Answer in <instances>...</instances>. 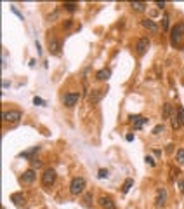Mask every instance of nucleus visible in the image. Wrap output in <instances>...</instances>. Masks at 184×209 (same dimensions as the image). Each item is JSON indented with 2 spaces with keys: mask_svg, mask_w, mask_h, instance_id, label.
Returning a JSON list of instances; mask_svg holds the SVG:
<instances>
[{
  "mask_svg": "<svg viewBox=\"0 0 184 209\" xmlns=\"http://www.w3.org/2000/svg\"><path fill=\"white\" fill-rule=\"evenodd\" d=\"M85 186H87L85 178L75 176L71 180V183H70V194L71 195H82V194H85Z\"/></svg>",
  "mask_w": 184,
  "mask_h": 209,
  "instance_id": "obj_1",
  "label": "nucleus"
},
{
  "mask_svg": "<svg viewBox=\"0 0 184 209\" xmlns=\"http://www.w3.org/2000/svg\"><path fill=\"white\" fill-rule=\"evenodd\" d=\"M182 37H184V23H177L170 30V42H172V46H179V42H181Z\"/></svg>",
  "mask_w": 184,
  "mask_h": 209,
  "instance_id": "obj_2",
  "label": "nucleus"
},
{
  "mask_svg": "<svg viewBox=\"0 0 184 209\" xmlns=\"http://www.w3.org/2000/svg\"><path fill=\"white\" fill-rule=\"evenodd\" d=\"M54 183H56V171L52 167H49V169H45L43 174H42V185L45 188H51Z\"/></svg>",
  "mask_w": 184,
  "mask_h": 209,
  "instance_id": "obj_3",
  "label": "nucleus"
},
{
  "mask_svg": "<svg viewBox=\"0 0 184 209\" xmlns=\"http://www.w3.org/2000/svg\"><path fill=\"white\" fill-rule=\"evenodd\" d=\"M21 117H23V115H21L19 110H9V112H4V113H2L4 122H9V124H17Z\"/></svg>",
  "mask_w": 184,
  "mask_h": 209,
  "instance_id": "obj_4",
  "label": "nucleus"
},
{
  "mask_svg": "<svg viewBox=\"0 0 184 209\" xmlns=\"http://www.w3.org/2000/svg\"><path fill=\"white\" fill-rule=\"evenodd\" d=\"M78 99H80V94L78 92H66L63 96V103H64V107H68V108L75 107V104L78 103Z\"/></svg>",
  "mask_w": 184,
  "mask_h": 209,
  "instance_id": "obj_5",
  "label": "nucleus"
},
{
  "mask_svg": "<svg viewBox=\"0 0 184 209\" xmlns=\"http://www.w3.org/2000/svg\"><path fill=\"white\" fill-rule=\"evenodd\" d=\"M149 46H151V42H149V38H148V37L139 38V40H137V44H135V51H137V54L143 56V54L149 49Z\"/></svg>",
  "mask_w": 184,
  "mask_h": 209,
  "instance_id": "obj_6",
  "label": "nucleus"
},
{
  "mask_svg": "<svg viewBox=\"0 0 184 209\" xmlns=\"http://www.w3.org/2000/svg\"><path fill=\"white\" fill-rule=\"evenodd\" d=\"M155 202H156V207H158V209L165 207V204H167V190H165V188H158V190H156V199H155Z\"/></svg>",
  "mask_w": 184,
  "mask_h": 209,
  "instance_id": "obj_7",
  "label": "nucleus"
},
{
  "mask_svg": "<svg viewBox=\"0 0 184 209\" xmlns=\"http://www.w3.org/2000/svg\"><path fill=\"white\" fill-rule=\"evenodd\" d=\"M148 120H149V119H146V117H143V115H130V117H129V122L134 124L135 129H141L144 124H148Z\"/></svg>",
  "mask_w": 184,
  "mask_h": 209,
  "instance_id": "obj_8",
  "label": "nucleus"
},
{
  "mask_svg": "<svg viewBox=\"0 0 184 209\" xmlns=\"http://www.w3.org/2000/svg\"><path fill=\"white\" fill-rule=\"evenodd\" d=\"M35 178H37V173L33 169H26L25 173L21 174V183L23 185H31L35 181Z\"/></svg>",
  "mask_w": 184,
  "mask_h": 209,
  "instance_id": "obj_9",
  "label": "nucleus"
},
{
  "mask_svg": "<svg viewBox=\"0 0 184 209\" xmlns=\"http://www.w3.org/2000/svg\"><path fill=\"white\" fill-rule=\"evenodd\" d=\"M99 206H101L103 209H117V207H115L113 199H111V197H108V195L99 197Z\"/></svg>",
  "mask_w": 184,
  "mask_h": 209,
  "instance_id": "obj_10",
  "label": "nucleus"
},
{
  "mask_svg": "<svg viewBox=\"0 0 184 209\" xmlns=\"http://www.w3.org/2000/svg\"><path fill=\"white\" fill-rule=\"evenodd\" d=\"M49 51H51V54H59V51H61L59 40H56V38H49Z\"/></svg>",
  "mask_w": 184,
  "mask_h": 209,
  "instance_id": "obj_11",
  "label": "nucleus"
},
{
  "mask_svg": "<svg viewBox=\"0 0 184 209\" xmlns=\"http://www.w3.org/2000/svg\"><path fill=\"white\" fill-rule=\"evenodd\" d=\"M104 96V91L103 89H94L90 92V103L92 104H96V103H99V99Z\"/></svg>",
  "mask_w": 184,
  "mask_h": 209,
  "instance_id": "obj_12",
  "label": "nucleus"
},
{
  "mask_svg": "<svg viewBox=\"0 0 184 209\" xmlns=\"http://www.w3.org/2000/svg\"><path fill=\"white\" fill-rule=\"evenodd\" d=\"M11 200H12L16 206H19V207H21V206H25V200H26V199H25V195H23L21 192H16V194H12V195H11Z\"/></svg>",
  "mask_w": 184,
  "mask_h": 209,
  "instance_id": "obj_13",
  "label": "nucleus"
},
{
  "mask_svg": "<svg viewBox=\"0 0 184 209\" xmlns=\"http://www.w3.org/2000/svg\"><path fill=\"white\" fill-rule=\"evenodd\" d=\"M109 75H111V70H109V68H103V70H99V72L96 73V80H99V82L108 80Z\"/></svg>",
  "mask_w": 184,
  "mask_h": 209,
  "instance_id": "obj_14",
  "label": "nucleus"
},
{
  "mask_svg": "<svg viewBox=\"0 0 184 209\" xmlns=\"http://www.w3.org/2000/svg\"><path fill=\"white\" fill-rule=\"evenodd\" d=\"M143 26L146 30H149L151 33H158V26L155 25V21H151V19H143Z\"/></svg>",
  "mask_w": 184,
  "mask_h": 209,
  "instance_id": "obj_15",
  "label": "nucleus"
},
{
  "mask_svg": "<svg viewBox=\"0 0 184 209\" xmlns=\"http://www.w3.org/2000/svg\"><path fill=\"white\" fill-rule=\"evenodd\" d=\"M130 7L134 11H137V12H143V11H146L148 4H144V2H130Z\"/></svg>",
  "mask_w": 184,
  "mask_h": 209,
  "instance_id": "obj_16",
  "label": "nucleus"
},
{
  "mask_svg": "<svg viewBox=\"0 0 184 209\" xmlns=\"http://www.w3.org/2000/svg\"><path fill=\"white\" fill-rule=\"evenodd\" d=\"M63 7H64V11L73 12V11H77V9H78V4H77V2H64V4H63Z\"/></svg>",
  "mask_w": 184,
  "mask_h": 209,
  "instance_id": "obj_17",
  "label": "nucleus"
},
{
  "mask_svg": "<svg viewBox=\"0 0 184 209\" xmlns=\"http://www.w3.org/2000/svg\"><path fill=\"white\" fill-rule=\"evenodd\" d=\"M172 113V107H170V103H165L163 104V113H162V119H169Z\"/></svg>",
  "mask_w": 184,
  "mask_h": 209,
  "instance_id": "obj_18",
  "label": "nucleus"
},
{
  "mask_svg": "<svg viewBox=\"0 0 184 209\" xmlns=\"http://www.w3.org/2000/svg\"><path fill=\"white\" fill-rule=\"evenodd\" d=\"M170 122H172V127H174V129H179L181 125H182V124H181V120H179V115H175V113L170 117Z\"/></svg>",
  "mask_w": 184,
  "mask_h": 209,
  "instance_id": "obj_19",
  "label": "nucleus"
},
{
  "mask_svg": "<svg viewBox=\"0 0 184 209\" xmlns=\"http://www.w3.org/2000/svg\"><path fill=\"white\" fill-rule=\"evenodd\" d=\"M132 185H134V180H132V178L125 180V183H123V186H122V192H123V194H127L130 188H132Z\"/></svg>",
  "mask_w": 184,
  "mask_h": 209,
  "instance_id": "obj_20",
  "label": "nucleus"
},
{
  "mask_svg": "<svg viewBox=\"0 0 184 209\" xmlns=\"http://www.w3.org/2000/svg\"><path fill=\"white\" fill-rule=\"evenodd\" d=\"M38 150H40V146H33V148H31V150H28V152H23V153H21L19 157H25V159H28V157H31L33 153H37Z\"/></svg>",
  "mask_w": 184,
  "mask_h": 209,
  "instance_id": "obj_21",
  "label": "nucleus"
},
{
  "mask_svg": "<svg viewBox=\"0 0 184 209\" xmlns=\"http://www.w3.org/2000/svg\"><path fill=\"white\" fill-rule=\"evenodd\" d=\"M92 200H94V195H92V192H85V195H83V204H85V206H90Z\"/></svg>",
  "mask_w": 184,
  "mask_h": 209,
  "instance_id": "obj_22",
  "label": "nucleus"
},
{
  "mask_svg": "<svg viewBox=\"0 0 184 209\" xmlns=\"http://www.w3.org/2000/svg\"><path fill=\"white\" fill-rule=\"evenodd\" d=\"M175 159H177V162H179L181 165H184V148H179V150H177Z\"/></svg>",
  "mask_w": 184,
  "mask_h": 209,
  "instance_id": "obj_23",
  "label": "nucleus"
},
{
  "mask_svg": "<svg viewBox=\"0 0 184 209\" xmlns=\"http://www.w3.org/2000/svg\"><path fill=\"white\" fill-rule=\"evenodd\" d=\"M163 131H165V125H163V124H158V125H155L153 134H162Z\"/></svg>",
  "mask_w": 184,
  "mask_h": 209,
  "instance_id": "obj_24",
  "label": "nucleus"
},
{
  "mask_svg": "<svg viewBox=\"0 0 184 209\" xmlns=\"http://www.w3.org/2000/svg\"><path fill=\"white\" fill-rule=\"evenodd\" d=\"M109 176V171L108 169H99V173H97V178L99 180H104V178H108Z\"/></svg>",
  "mask_w": 184,
  "mask_h": 209,
  "instance_id": "obj_25",
  "label": "nucleus"
},
{
  "mask_svg": "<svg viewBox=\"0 0 184 209\" xmlns=\"http://www.w3.org/2000/svg\"><path fill=\"white\" fill-rule=\"evenodd\" d=\"M177 115H179V120H181V124L184 125V108H182V107H179V108H177Z\"/></svg>",
  "mask_w": 184,
  "mask_h": 209,
  "instance_id": "obj_26",
  "label": "nucleus"
},
{
  "mask_svg": "<svg viewBox=\"0 0 184 209\" xmlns=\"http://www.w3.org/2000/svg\"><path fill=\"white\" fill-rule=\"evenodd\" d=\"M162 28H163V30H169V16H167V14L162 17Z\"/></svg>",
  "mask_w": 184,
  "mask_h": 209,
  "instance_id": "obj_27",
  "label": "nucleus"
},
{
  "mask_svg": "<svg viewBox=\"0 0 184 209\" xmlns=\"http://www.w3.org/2000/svg\"><path fill=\"white\" fill-rule=\"evenodd\" d=\"M33 103H35V104H38V107H45V101H43L42 98H37V96L33 98Z\"/></svg>",
  "mask_w": 184,
  "mask_h": 209,
  "instance_id": "obj_28",
  "label": "nucleus"
},
{
  "mask_svg": "<svg viewBox=\"0 0 184 209\" xmlns=\"http://www.w3.org/2000/svg\"><path fill=\"white\" fill-rule=\"evenodd\" d=\"M146 162H148V164H149L151 167L155 165V159H153V157H149V155H146Z\"/></svg>",
  "mask_w": 184,
  "mask_h": 209,
  "instance_id": "obj_29",
  "label": "nucleus"
},
{
  "mask_svg": "<svg viewBox=\"0 0 184 209\" xmlns=\"http://www.w3.org/2000/svg\"><path fill=\"white\" fill-rule=\"evenodd\" d=\"M11 9H12V12H14V14H17V16H19V19H21V21L25 19V17H23V14H21V12H19L17 9H16V7H11Z\"/></svg>",
  "mask_w": 184,
  "mask_h": 209,
  "instance_id": "obj_30",
  "label": "nucleus"
},
{
  "mask_svg": "<svg viewBox=\"0 0 184 209\" xmlns=\"http://www.w3.org/2000/svg\"><path fill=\"white\" fill-rule=\"evenodd\" d=\"M31 165H33V167H40L42 164H40V160H37V159H31Z\"/></svg>",
  "mask_w": 184,
  "mask_h": 209,
  "instance_id": "obj_31",
  "label": "nucleus"
},
{
  "mask_svg": "<svg viewBox=\"0 0 184 209\" xmlns=\"http://www.w3.org/2000/svg\"><path fill=\"white\" fill-rule=\"evenodd\" d=\"M155 4H156V7H160V9H163V7L167 5L165 2H155Z\"/></svg>",
  "mask_w": 184,
  "mask_h": 209,
  "instance_id": "obj_32",
  "label": "nucleus"
},
{
  "mask_svg": "<svg viewBox=\"0 0 184 209\" xmlns=\"http://www.w3.org/2000/svg\"><path fill=\"white\" fill-rule=\"evenodd\" d=\"M179 188H181V192L184 194V180H181V181H179Z\"/></svg>",
  "mask_w": 184,
  "mask_h": 209,
  "instance_id": "obj_33",
  "label": "nucleus"
},
{
  "mask_svg": "<svg viewBox=\"0 0 184 209\" xmlns=\"http://www.w3.org/2000/svg\"><path fill=\"white\" fill-rule=\"evenodd\" d=\"M71 21H73V19H68L66 23H64V26H66V28H70V26H71Z\"/></svg>",
  "mask_w": 184,
  "mask_h": 209,
  "instance_id": "obj_34",
  "label": "nucleus"
},
{
  "mask_svg": "<svg viewBox=\"0 0 184 209\" xmlns=\"http://www.w3.org/2000/svg\"><path fill=\"white\" fill-rule=\"evenodd\" d=\"M125 139H127V141H134V134H127Z\"/></svg>",
  "mask_w": 184,
  "mask_h": 209,
  "instance_id": "obj_35",
  "label": "nucleus"
},
{
  "mask_svg": "<svg viewBox=\"0 0 184 209\" xmlns=\"http://www.w3.org/2000/svg\"><path fill=\"white\" fill-rule=\"evenodd\" d=\"M37 52H38V54H42V49H40V44H38V42H37Z\"/></svg>",
  "mask_w": 184,
  "mask_h": 209,
  "instance_id": "obj_36",
  "label": "nucleus"
}]
</instances>
